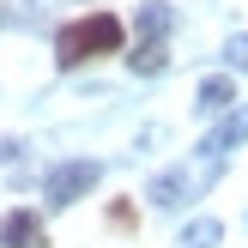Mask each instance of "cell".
Segmentation results:
<instances>
[{
    "mask_svg": "<svg viewBox=\"0 0 248 248\" xmlns=\"http://www.w3.org/2000/svg\"><path fill=\"white\" fill-rule=\"evenodd\" d=\"M127 67L140 73V79L164 73V67H170V43H164V36H133V55H127Z\"/></svg>",
    "mask_w": 248,
    "mask_h": 248,
    "instance_id": "cell-7",
    "label": "cell"
},
{
    "mask_svg": "<svg viewBox=\"0 0 248 248\" xmlns=\"http://www.w3.org/2000/svg\"><path fill=\"white\" fill-rule=\"evenodd\" d=\"M242 140H248V109H224V121L206 133V145H200V152H206V157H224L230 145H242Z\"/></svg>",
    "mask_w": 248,
    "mask_h": 248,
    "instance_id": "cell-5",
    "label": "cell"
},
{
    "mask_svg": "<svg viewBox=\"0 0 248 248\" xmlns=\"http://www.w3.org/2000/svg\"><path fill=\"white\" fill-rule=\"evenodd\" d=\"M218 236H224L218 218H194V224L182 230V248H218Z\"/></svg>",
    "mask_w": 248,
    "mask_h": 248,
    "instance_id": "cell-8",
    "label": "cell"
},
{
    "mask_svg": "<svg viewBox=\"0 0 248 248\" xmlns=\"http://www.w3.org/2000/svg\"><path fill=\"white\" fill-rule=\"evenodd\" d=\"M97 182H103V164H97V157H79V164H55V170H48V182H43V200L61 212V206L85 200Z\"/></svg>",
    "mask_w": 248,
    "mask_h": 248,
    "instance_id": "cell-2",
    "label": "cell"
},
{
    "mask_svg": "<svg viewBox=\"0 0 248 248\" xmlns=\"http://www.w3.org/2000/svg\"><path fill=\"white\" fill-rule=\"evenodd\" d=\"M127 31H121L115 12H85V18L61 24L55 31V61L61 67H85V61H103V55H121Z\"/></svg>",
    "mask_w": 248,
    "mask_h": 248,
    "instance_id": "cell-1",
    "label": "cell"
},
{
    "mask_svg": "<svg viewBox=\"0 0 248 248\" xmlns=\"http://www.w3.org/2000/svg\"><path fill=\"white\" fill-rule=\"evenodd\" d=\"M224 61L236 73H248V36H230V43H224Z\"/></svg>",
    "mask_w": 248,
    "mask_h": 248,
    "instance_id": "cell-10",
    "label": "cell"
},
{
    "mask_svg": "<svg viewBox=\"0 0 248 248\" xmlns=\"http://www.w3.org/2000/svg\"><path fill=\"white\" fill-rule=\"evenodd\" d=\"M12 24H31V0H0V31Z\"/></svg>",
    "mask_w": 248,
    "mask_h": 248,
    "instance_id": "cell-9",
    "label": "cell"
},
{
    "mask_svg": "<svg viewBox=\"0 0 248 248\" xmlns=\"http://www.w3.org/2000/svg\"><path fill=\"white\" fill-rule=\"evenodd\" d=\"M212 170H218V157H206L200 170H188V164H182V170H164V176L152 182V206H164V212H176V206H188L194 194H200L206 182H212Z\"/></svg>",
    "mask_w": 248,
    "mask_h": 248,
    "instance_id": "cell-3",
    "label": "cell"
},
{
    "mask_svg": "<svg viewBox=\"0 0 248 248\" xmlns=\"http://www.w3.org/2000/svg\"><path fill=\"white\" fill-rule=\"evenodd\" d=\"M0 248H48L43 212H6L0 218Z\"/></svg>",
    "mask_w": 248,
    "mask_h": 248,
    "instance_id": "cell-4",
    "label": "cell"
},
{
    "mask_svg": "<svg viewBox=\"0 0 248 248\" xmlns=\"http://www.w3.org/2000/svg\"><path fill=\"white\" fill-rule=\"evenodd\" d=\"M18 157V140H0V164H12Z\"/></svg>",
    "mask_w": 248,
    "mask_h": 248,
    "instance_id": "cell-11",
    "label": "cell"
},
{
    "mask_svg": "<svg viewBox=\"0 0 248 248\" xmlns=\"http://www.w3.org/2000/svg\"><path fill=\"white\" fill-rule=\"evenodd\" d=\"M200 115H224V109H236V79L230 73H206L200 79Z\"/></svg>",
    "mask_w": 248,
    "mask_h": 248,
    "instance_id": "cell-6",
    "label": "cell"
}]
</instances>
